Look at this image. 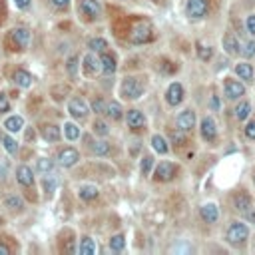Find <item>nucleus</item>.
Masks as SVG:
<instances>
[{
    "instance_id": "c756f323",
    "label": "nucleus",
    "mask_w": 255,
    "mask_h": 255,
    "mask_svg": "<svg viewBox=\"0 0 255 255\" xmlns=\"http://www.w3.org/2000/svg\"><path fill=\"white\" fill-rule=\"evenodd\" d=\"M152 146H154V150H156L158 154H167V150H169L167 144H165V140H164L162 136H158V134L152 138Z\"/></svg>"
},
{
    "instance_id": "aec40b11",
    "label": "nucleus",
    "mask_w": 255,
    "mask_h": 255,
    "mask_svg": "<svg viewBox=\"0 0 255 255\" xmlns=\"http://www.w3.org/2000/svg\"><path fill=\"white\" fill-rule=\"evenodd\" d=\"M146 124V118L140 110H130L128 112V126L130 128H142Z\"/></svg>"
},
{
    "instance_id": "9b49d317",
    "label": "nucleus",
    "mask_w": 255,
    "mask_h": 255,
    "mask_svg": "<svg viewBox=\"0 0 255 255\" xmlns=\"http://www.w3.org/2000/svg\"><path fill=\"white\" fill-rule=\"evenodd\" d=\"M165 100H167L169 106H178V104H182V100H183V88H182V84L174 82L172 86L167 88V92H165Z\"/></svg>"
},
{
    "instance_id": "f8f14e48",
    "label": "nucleus",
    "mask_w": 255,
    "mask_h": 255,
    "mask_svg": "<svg viewBox=\"0 0 255 255\" xmlns=\"http://www.w3.org/2000/svg\"><path fill=\"white\" fill-rule=\"evenodd\" d=\"M80 10H82L84 16H88L90 20L100 16V4L96 2V0H80Z\"/></svg>"
},
{
    "instance_id": "9d476101",
    "label": "nucleus",
    "mask_w": 255,
    "mask_h": 255,
    "mask_svg": "<svg viewBox=\"0 0 255 255\" xmlns=\"http://www.w3.org/2000/svg\"><path fill=\"white\" fill-rule=\"evenodd\" d=\"M78 160H80V154L74 150V147H64V150L58 154V162L64 167H72L74 164H78Z\"/></svg>"
},
{
    "instance_id": "4c0bfd02",
    "label": "nucleus",
    "mask_w": 255,
    "mask_h": 255,
    "mask_svg": "<svg viewBox=\"0 0 255 255\" xmlns=\"http://www.w3.org/2000/svg\"><path fill=\"white\" fill-rule=\"evenodd\" d=\"M239 54H243L245 58H251V56H255V40L247 42V44L241 48V52H239Z\"/></svg>"
},
{
    "instance_id": "6ab92c4d",
    "label": "nucleus",
    "mask_w": 255,
    "mask_h": 255,
    "mask_svg": "<svg viewBox=\"0 0 255 255\" xmlns=\"http://www.w3.org/2000/svg\"><path fill=\"white\" fill-rule=\"evenodd\" d=\"M12 38L16 40V44H20L22 48L28 46V42H30V32L26 28H14L12 30Z\"/></svg>"
},
{
    "instance_id": "4be33fe9",
    "label": "nucleus",
    "mask_w": 255,
    "mask_h": 255,
    "mask_svg": "<svg viewBox=\"0 0 255 255\" xmlns=\"http://www.w3.org/2000/svg\"><path fill=\"white\" fill-rule=\"evenodd\" d=\"M236 72H237V76L241 78V80H253V66L251 64H247V62H241V64H237L236 66Z\"/></svg>"
},
{
    "instance_id": "de8ad7c7",
    "label": "nucleus",
    "mask_w": 255,
    "mask_h": 255,
    "mask_svg": "<svg viewBox=\"0 0 255 255\" xmlns=\"http://www.w3.org/2000/svg\"><path fill=\"white\" fill-rule=\"evenodd\" d=\"M18 8H28L30 6V0H14Z\"/></svg>"
},
{
    "instance_id": "a211bd4d",
    "label": "nucleus",
    "mask_w": 255,
    "mask_h": 255,
    "mask_svg": "<svg viewBox=\"0 0 255 255\" xmlns=\"http://www.w3.org/2000/svg\"><path fill=\"white\" fill-rule=\"evenodd\" d=\"M12 78H14V84H16V86H20V88L32 86V76H30L26 70H16Z\"/></svg>"
},
{
    "instance_id": "79ce46f5",
    "label": "nucleus",
    "mask_w": 255,
    "mask_h": 255,
    "mask_svg": "<svg viewBox=\"0 0 255 255\" xmlns=\"http://www.w3.org/2000/svg\"><path fill=\"white\" fill-rule=\"evenodd\" d=\"M10 110V102H8V98L4 96V94H0V114H4V112H8Z\"/></svg>"
},
{
    "instance_id": "f257e3e1",
    "label": "nucleus",
    "mask_w": 255,
    "mask_h": 255,
    "mask_svg": "<svg viewBox=\"0 0 255 255\" xmlns=\"http://www.w3.org/2000/svg\"><path fill=\"white\" fill-rule=\"evenodd\" d=\"M120 92H122V96L126 100H138L144 94V84L138 78H126Z\"/></svg>"
},
{
    "instance_id": "c85d7f7f",
    "label": "nucleus",
    "mask_w": 255,
    "mask_h": 255,
    "mask_svg": "<svg viewBox=\"0 0 255 255\" xmlns=\"http://www.w3.org/2000/svg\"><path fill=\"white\" fill-rule=\"evenodd\" d=\"M249 112H251V104L249 102H241V104H237V108H236V118L243 122V120H247Z\"/></svg>"
},
{
    "instance_id": "8fccbe9b",
    "label": "nucleus",
    "mask_w": 255,
    "mask_h": 255,
    "mask_svg": "<svg viewBox=\"0 0 255 255\" xmlns=\"http://www.w3.org/2000/svg\"><path fill=\"white\" fill-rule=\"evenodd\" d=\"M10 253V249L6 247V245H2V243H0V255H8Z\"/></svg>"
},
{
    "instance_id": "20e7f679",
    "label": "nucleus",
    "mask_w": 255,
    "mask_h": 255,
    "mask_svg": "<svg viewBox=\"0 0 255 255\" xmlns=\"http://www.w3.org/2000/svg\"><path fill=\"white\" fill-rule=\"evenodd\" d=\"M207 10H209L207 0H187V4H185V14L194 20L203 18L207 14Z\"/></svg>"
},
{
    "instance_id": "1a4fd4ad",
    "label": "nucleus",
    "mask_w": 255,
    "mask_h": 255,
    "mask_svg": "<svg viewBox=\"0 0 255 255\" xmlns=\"http://www.w3.org/2000/svg\"><path fill=\"white\" fill-rule=\"evenodd\" d=\"M225 96L229 100H239L243 94H245V88H243V84H239L237 80H225Z\"/></svg>"
},
{
    "instance_id": "ddd939ff",
    "label": "nucleus",
    "mask_w": 255,
    "mask_h": 255,
    "mask_svg": "<svg viewBox=\"0 0 255 255\" xmlns=\"http://www.w3.org/2000/svg\"><path fill=\"white\" fill-rule=\"evenodd\" d=\"M201 136H203V140H207V142H214V140H216L218 128H216V122L211 120V118H203V120H201Z\"/></svg>"
},
{
    "instance_id": "58836bf2",
    "label": "nucleus",
    "mask_w": 255,
    "mask_h": 255,
    "mask_svg": "<svg viewBox=\"0 0 255 255\" xmlns=\"http://www.w3.org/2000/svg\"><path fill=\"white\" fill-rule=\"evenodd\" d=\"M52 162L50 160H46V158H42V160H38V169H40V172H52Z\"/></svg>"
},
{
    "instance_id": "dca6fc26",
    "label": "nucleus",
    "mask_w": 255,
    "mask_h": 255,
    "mask_svg": "<svg viewBox=\"0 0 255 255\" xmlns=\"http://www.w3.org/2000/svg\"><path fill=\"white\" fill-rule=\"evenodd\" d=\"M16 180L22 183V185H32L34 183V176H32V169L28 165H20L16 169Z\"/></svg>"
},
{
    "instance_id": "c9c22d12",
    "label": "nucleus",
    "mask_w": 255,
    "mask_h": 255,
    "mask_svg": "<svg viewBox=\"0 0 255 255\" xmlns=\"http://www.w3.org/2000/svg\"><path fill=\"white\" fill-rule=\"evenodd\" d=\"M152 165H154V158H152V156H146V158L142 160V174H144V176L150 174Z\"/></svg>"
},
{
    "instance_id": "393cba45",
    "label": "nucleus",
    "mask_w": 255,
    "mask_h": 255,
    "mask_svg": "<svg viewBox=\"0 0 255 255\" xmlns=\"http://www.w3.org/2000/svg\"><path fill=\"white\" fill-rule=\"evenodd\" d=\"M249 207H251V198H249L247 194H237V196H236V209H237V211H243V214H245Z\"/></svg>"
},
{
    "instance_id": "3c124183",
    "label": "nucleus",
    "mask_w": 255,
    "mask_h": 255,
    "mask_svg": "<svg viewBox=\"0 0 255 255\" xmlns=\"http://www.w3.org/2000/svg\"><path fill=\"white\" fill-rule=\"evenodd\" d=\"M211 106H214V108H218V106H219V102H218V98H214V100H211Z\"/></svg>"
},
{
    "instance_id": "a18cd8bd",
    "label": "nucleus",
    "mask_w": 255,
    "mask_h": 255,
    "mask_svg": "<svg viewBox=\"0 0 255 255\" xmlns=\"http://www.w3.org/2000/svg\"><path fill=\"white\" fill-rule=\"evenodd\" d=\"M76 64H78V58H70V62H68V72H70L72 76H76Z\"/></svg>"
},
{
    "instance_id": "09e8293b",
    "label": "nucleus",
    "mask_w": 255,
    "mask_h": 255,
    "mask_svg": "<svg viewBox=\"0 0 255 255\" xmlns=\"http://www.w3.org/2000/svg\"><path fill=\"white\" fill-rule=\"evenodd\" d=\"M247 214V221H251V223H255V209H247L245 211Z\"/></svg>"
},
{
    "instance_id": "2f4dec72",
    "label": "nucleus",
    "mask_w": 255,
    "mask_h": 255,
    "mask_svg": "<svg viewBox=\"0 0 255 255\" xmlns=\"http://www.w3.org/2000/svg\"><path fill=\"white\" fill-rule=\"evenodd\" d=\"M92 152H94L96 156H108V154H110V144H108V142H96V144L92 146Z\"/></svg>"
},
{
    "instance_id": "b1692460",
    "label": "nucleus",
    "mask_w": 255,
    "mask_h": 255,
    "mask_svg": "<svg viewBox=\"0 0 255 255\" xmlns=\"http://www.w3.org/2000/svg\"><path fill=\"white\" fill-rule=\"evenodd\" d=\"M42 136H44V140H48V142H58L60 140V128L44 126V128H42Z\"/></svg>"
},
{
    "instance_id": "72a5a7b5",
    "label": "nucleus",
    "mask_w": 255,
    "mask_h": 255,
    "mask_svg": "<svg viewBox=\"0 0 255 255\" xmlns=\"http://www.w3.org/2000/svg\"><path fill=\"white\" fill-rule=\"evenodd\" d=\"M124 245H126V239H124V236H120V233L110 239V249H112V251H122Z\"/></svg>"
},
{
    "instance_id": "c03bdc74",
    "label": "nucleus",
    "mask_w": 255,
    "mask_h": 255,
    "mask_svg": "<svg viewBox=\"0 0 255 255\" xmlns=\"http://www.w3.org/2000/svg\"><path fill=\"white\" fill-rule=\"evenodd\" d=\"M245 136H247L249 140H255V122H249V124L245 126Z\"/></svg>"
},
{
    "instance_id": "37998d69",
    "label": "nucleus",
    "mask_w": 255,
    "mask_h": 255,
    "mask_svg": "<svg viewBox=\"0 0 255 255\" xmlns=\"http://www.w3.org/2000/svg\"><path fill=\"white\" fill-rule=\"evenodd\" d=\"M245 26H247V32L255 36V14L247 16V22H245Z\"/></svg>"
},
{
    "instance_id": "412c9836",
    "label": "nucleus",
    "mask_w": 255,
    "mask_h": 255,
    "mask_svg": "<svg viewBox=\"0 0 255 255\" xmlns=\"http://www.w3.org/2000/svg\"><path fill=\"white\" fill-rule=\"evenodd\" d=\"M22 126H24V120L20 118V116H10L6 122H4V128L10 132V134H14V132H20L22 130Z\"/></svg>"
},
{
    "instance_id": "423d86ee",
    "label": "nucleus",
    "mask_w": 255,
    "mask_h": 255,
    "mask_svg": "<svg viewBox=\"0 0 255 255\" xmlns=\"http://www.w3.org/2000/svg\"><path fill=\"white\" fill-rule=\"evenodd\" d=\"M174 176H176V165L169 164V162H162L156 167V172H154V180L156 182H169Z\"/></svg>"
},
{
    "instance_id": "ea45409f",
    "label": "nucleus",
    "mask_w": 255,
    "mask_h": 255,
    "mask_svg": "<svg viewBox=\"0 0 255 255\" xmlns=\"http://www.w3.org/2000/svg\"><path fill=\"white\" fill-rule=\"evenodd\" d=\"M92 110L96 112V114H106V104H104V100H94L92 102Z\"/></svg>"
},
{
    "instance_id": "f3484780",
    "label": "nucleus",
    "mask_w": 255,
    "mask_h": 255,
    "mask_svg": "<svg viewBox=\"0 0 255 255\" xmlns=\"http://www.w3.org/2000/svg\"><path fill=\"white\" fill-rule=\"evenodd\" d=\"M223 48H225V52H227V54H231V56H236V54H239V52H241V48H239V42H237V38L233 36V34H227V36L223 38Z\"/></svg>"
},
{
    "instance_id": "2eb2a0df",
    "label": "nucleus",
    "mask_w": 255,
    "mask_h": 255,
    "mask_svg": "<svg viewBox=\"0 0 255 255\" xmlns=\"http://www.w3.org/2000/svg\"><path fill=\"white\" fill-rule=\"evenodd\" d=\"M100 62H102V72H104L106 76H112V74L116 72V58H114L112 54L104 52V54L100 56Z\"/></svg>"
},
{
    "instance_id": "e433bc0d",
    "label": "nucleus",
    "mask_w": 255,
    "mask_h": 255,
    "mask_svg": "<svg viewBox=\"0 0 255 255\" xmlns=\"http://www.w3.org/2000/svg\"><path fill=\"white\" fill-rule=\"evenodd\" d=\"M94 132L98 134V136H108L110 134V130H108V126H106L104 122H94Z\"/></svg>"
},
{
    "instance_id": "cd10ccee",
    "label": "nucleus",
    "mask_w": 255,
    "mask_h": 255,
    "mask_svg": "<svg viewBox=\"0 0 255 255\" xmlns=\"http://www.w3.org/2000/svg\"><path fill=\"white\" fill-rule=\"evenodd\" d=\"M80 253H82V255L96 253V243H94V239H90V237H84V239L80 241Z\"/></svg>"
},
{
    "instance_id": "473e14b6",
    "label": "nucleus",
    "mask_w": 255,
    "mask_h": 255,
    "mask_svg": "<svg viewBox=\"0 0 255 255\" xmlns=\"http://www.w3.org/2000/svg\"><path fill=\"white\" fill-rule=\"evenodd\" d=\"M4 205H6L8 209H22V207H24V201L20 200V198H16V196H10V198L4 200Z\"/></svg>"
},
{
    "instance_id": "7c9ffc66",
    "label": "nucleus",
    "mask_w": 255,
    "mask_h": 255,
    "mask_svg": "<svg viewBox=\"0 0 255 255\" xmlns=\"http://www.w3.org/2000/svg\"><path fill=\"white\" fill-rule=\"evenodd\" d=\"M64 134H66L68 140H76V138H80V128L76 124L68 122V124H64Z\"/></svg>"
},
{
    "instance_id": "0eeeda50",
    "label": "nucleus",
    "mask_w": 255,
    "mask_h": 255,
    "mask_svg": "<svg viewBox=\"0 0 255 255\" xmlns=\"http://www.w3.org/2000/svg\"><path fill=\"white\" fill-rule=\"evenodd\" d=\"M68 112L76 118V120H84L88 116V104L84 102L82 98H72L68 104Z\"/></svg>"
},
{
    "instance_id": "5701e85b",
    "label": "nucleus",
    "mask_w": 255,
    "mask_h": 255,
    "mask_svg": "<svg viewBox=\"0 0 255 255\" xmlns=\"http://www.w3.org/2000/svg\"><path fill=\"white\" fill-rule=\"evenodd\" d=\"M78 194H80V198L84 201H92V200L98 198V187L96 185H82Z\"/></svg>"
},
{
    "instance_id": "a878e982",
    "label": "nucleus",
    "mask_w": 255,
    "mask_h": 255,
    "mask_svg": "<svg viewBox=\"0 0 255 255\" xmlns=\"http://www.w3.org/2000/svg\"><path fill=\"white\" fill-rule=\"evenodd\" d=\"M122 106L118 102H110V104H106V114H108L112 120H120L122 118Z\"/></svg>"
},
{
    "instance_id": "7ed1b4c3",
    "label": "nucleus",
    "mask_w": 255,
    "mask_h": 255,
    "mask_svg": "<svg viewBox=\"0 0 255 255\" xmlns=\"http://www.w3.org/2000/svg\"><path fill=\"white\" fill-rule=\"evenodd\" d=\"M247 237H249V229H247L245 223L236 221V223L229 225V229H227V241L229 243H243Z\"/></svg>"
},
{
    "instance_id": "a19ab883",
    "label": "nucleus",
    "mask_w": 255,
    "mask_h": 255,
    "mask_svg": "<svg viewBox=\"0 0 255 255\" xmlns=\"http://www.w3.org/2000/svg\"><path fill=\"white\" fill-rule=\"evenodd\" d=\"M211 54H214V52H211V48H209V46H200V48H198V56H200L201 60H209V58H211Z\"/></svg>"
},
{
    "instance_id": "f704fd0d",
    "label": "nucleus",
    "mask_w": 255,
    "mask_h": 255,
    "mask_svg": "<svg viewBox=\"0 0 255 255\" xmlns=\"http://www.w3.org/2000/svg\"><path fill=\"white\" fill-rule=\"evenodd\" d=\"M2 142H4V147H6L8 154H16V152H18V144H16L10 136H2Z\"/></svg>"
},
{
    "instance_id": "603ef678",
    "label": "nucleus",
    "mask_w": 255,
    "mask_h": 255,
    "mask_svg": "<svg viewBox=\"0 0 255 255\" xmlns=\"http://www.w3.org/2000/svg\"><path fill=\"white\" fill-rule=\"evenodd\" d=\"M0 140H2V136H0Z\"/></svg>"
},
{
    "instance_id": "f03ea898",
    "label": "nucleus",
    "mask_w": 255,
    "mask_h": 255,
    "mask_svg": "<svg viewBox=\"0 0 255 255\" xmlns=\"http://www.w3.org/2000/svg\"><path fill=\"white\" fill-rule=\"evenodd\" d=\"M152 26L150 22H138L130 34V42H134V44H144V42H150L152 40Z\"/></svg>"
},
{
    "instance_id": "6e6552de",
    "label": "nucleus",
    "mask_w": 255,
    "mask_h": 255,
    "mask_svg": "<svg viewBox=\"0 0 255 255\" xmlns=\"http://www.w3.org/2000/svg\"><path fill=\"white\" fill-rule=\"evenodd\" d=\"M194 126H196V114H194V110H183L178 116V130L180 132H189Z\"/></svg>"
},
{
    "instance_id": "39448f33",
    "label": "nucleus",
    "mask_w": 255,
    "mask_h": 255,
    "mask_svg": "<svg viewBox=\"0 0 255 255\" xmlns=\"http://www.w3.org/2000/svg\"><path fill=\"white\" fill-rule=\"evenodd\" d=\"M82 68H84V74H86V76H96L98 72H102V62H100V58L94 52H90V54L84 56Z\"/></svg>"
},
{
    "instance_id": "bb28decb",
    "label": "nucleus",
    "mask_w": 255,
    "mask_h": 255,
    "mask_svg": "<svg viewBox=\"0 0 255 255\" xmlns=\"http://www.w3.org/2000/svg\"><path fill=\"white\" fill-rule=\"evenodd\" d=\"M88 48L92 52H106V48H108V42H106L104 38H92V40H88Z\"/></svg>"
},
{
    "instance_id": "49530a36",
    "label": "nucleus",
    "mask_w": 255,
    "mask_h": 255,
    "mask_svg": "<svg viewBox=\"0 0 255 255\" xmlns=\"http://www.w3.org/2000/svg\"><path fill=\"white\" fill-rule=\"evenodd\" d=\"M52 4H54L56 8H68L70 0H52Z\"/></svg>"
},
{
    "instance_id": "4468645a",
    "label": "nucleus",
    "mask_w": 255,
    "mask_h": 255,
    "mask_svg": "<svg viewBox=\"0 0 255 255\" xmlns=\"http://www.w3.org/2000/svg\"><path fill=\"white\" fill-rule=\"evenodd\" d=\"M201 218H203V221H207V223H216L218 218H219L218 205H216V203H205V205L201 207Z\"/></svg>"
}]
</instances>
